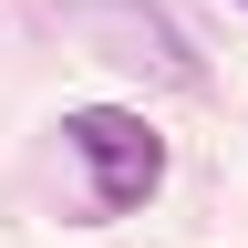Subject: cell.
Segmentation results:
<instances>
[{"label":"cell","instance_id":"cell-1","mask_svg":"<svg viewBox=\"0 0 248 248\" xmlns=\"http://www.w3.org/2000/svg\"><path fill=\"white\" fill-rule=\"evenodd\" d=\"M73 155L93 166V197L104 207H145L155 176H166V135L145 114H124V104H83L73 114Z\"/></svg>","mask_w":248,"mask_h":248}]
</instances>
